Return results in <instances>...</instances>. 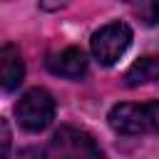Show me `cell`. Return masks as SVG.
<instances>
[{
  "label": "cell",
  "mask_w": 159,
  "mask_h": 159,
  "mask_svg": "<svg viewBox=\"0 0 159 159\" xmlns=\"http://www.w3.org/2000/svg\"><path fill=\"white\" fill-rule=\"evenodd\" d=\"M109 127L119 134L137 137V134H159V99L132 104L122 102L109 112Z\"/></svg>",
  "instance_id": "1"
},
{
  "label": "cell",
  "mask_w": 159,
  "mask_h": 159,
  "mask_svg": "<svg viewBox=\"0 0 159 159\" xmlns=\"http://www.w3.org/2000/svg\"><path fill=\"white\" fill-rule=\"evenodd\" d=\"M15 117H17L22 129L42 132L55 119V99H52V94L47 89H42V87L27 89L20 97V102L15 104Z\"/></svg>",
  "instance_id": "2"
},
{
  "label": "cell",
  "mask_w": 159,
  "mask_h": 159,
  "mask_svg": "<svg viewBox=\"0 0 159 159\" xmlns=\"http://www.w3.org/2000/svg\"><path fill=\"white\" fill-rule=\"evenodd\" d=\"M92 55L99 65H114L132 45V27L127 22H109L92 35Z\"/></svg>",
  "instance_id": "3"
},
{
  "label": "cell",
  "mask_w": 159,
  "mask_h": 159,
  "mask_svg": "<svg viewBox=\"0 0 159 159\" xmlns=\"http://www.w3.org/2000/svg\"><path fill=\"white\" fill-rule=\"evenodd\" d=\"M52 152L57 159H102L97 142L77 127H60L52 137Z\"/></svg>",
  "instance_id": "4"
},
{
  "label": "cell",
  "mask_w": 159,
  "mask_h": 159,
  "mask_svg": "<svg viewBox=\"0 0 159 159\" xmlns=\"http://www.w3.org/2000/svg\"><path fill=\"white\" fill-rule=\"evenodd\" d=\"M47 67L50 72L67 77V80H80L87 72V55L80 47H65L60 52H52L47 57Z\"/></svg>",
  "instance_id": "5"
},
{
  "label": "cell",
  "mask_w": 159,
  "mask_h": 159,
  "mask_svg": "<svg viewBox=\"0 0 159 159\" xmlns=\"http://www.w3.org/2000/svg\"><path fill=\"white\" fill-rule=\"evenodd\" d=\"M25 77V62L15 45H5L0 50V82L5 92H12Z\"/></svg>",
  "instance_id": "6"
},
{
  "label": "cell",
  "mask_w": 159,
  "mask_h": 159,
  "mask_svg": "<svg viewBox=\"0 0 159 159\" xmlns=\"http://www.w3.org/2000/svg\"><path fill=\"white\" fill-rule=\"evenodd\" d=\"M157 80H159V55L137 60V62L127 70V75H124V82H127L129 87L147 84V82H157Z\"/></svg>",
  "instance_id": "7"
},
{
  "label": "cell",
  "mask_w": 159,
  "mask_h": 159,
  "mask_svg": "<svg viewBox=\"0 0 159 159\" xmlns=\"http://www.w3.org/2000/svg\"><path fill=\"white\" fill-rule=\"evenodd\" d=\"M137 12L142 15V20L147 25H157L159 22V2H147V5H139Z\"/></svg>",
  "instance_id": "8"
},
{
  "label": "cell",
  "mask_w": 159,
  "mask_h": 159,
  "mask_svg": "<svg viewBox=\"0 0 159 159\" xmlns=\"http://www.w3.org/2000/svg\"><path fill=\"white\" fill-rule=\"evenodd\" d=\"M2 159H7V154H10V127H7V122L2 119Z\"/></svg>",
  "instance_id": "9"
},
{
  "label": "cell",
  "mask_w": 159,
  "mask_h": 159,
  "mask_svg": "<svg viewBox=\"0 0 159 159\" xmlns=\"http://www.w3.org/2000/svg\"><path fill=\"white\" fill-rule=\"evenodd\" d=\"M17 159H45V157H42L40 149H32V147H30V149H22Z\"/></svg>",
  "instance_id": "10"
}]
</instances>
